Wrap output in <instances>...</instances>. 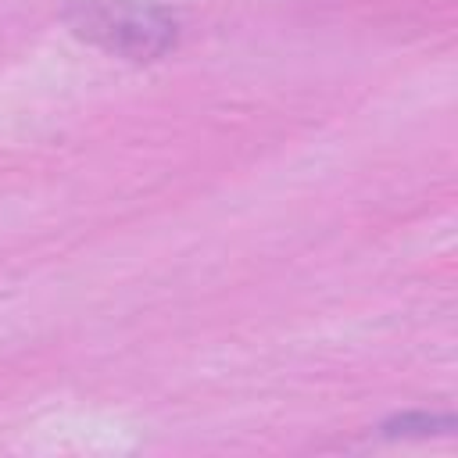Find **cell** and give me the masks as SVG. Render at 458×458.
<instances>
[{
  "label": "cell",
  "instance_id": "cell-1",
  "mask_svg": "<svg viewBox=\"0 0 458 458\" xmlns=\"http://www.w3.org/2000/svg\"><path fill=\"white\" fill-rule=\"evenodd\" d=\"M64 21L75 36L129 61H157L175 47V18L140 0H72Z\"/></svg>",
  "mask_w": 458,
  "mask_h": 458
},
{
  "label": "cell",
  "instance_id": "cell-2",
  "mask_svg": "<svg viewBox=\"0 0 458 458\" xmlns=\"http://www.w3.org/2000/svg\"><path fill=\"white\" fill-rule=\"evenodd\" d=\"M454 415H429V411H404L390 422H383L386 437H429V433H451Z\"/></svg>",
  "mask_w": 458,
  "mask_h": 458
}]
</instances>
